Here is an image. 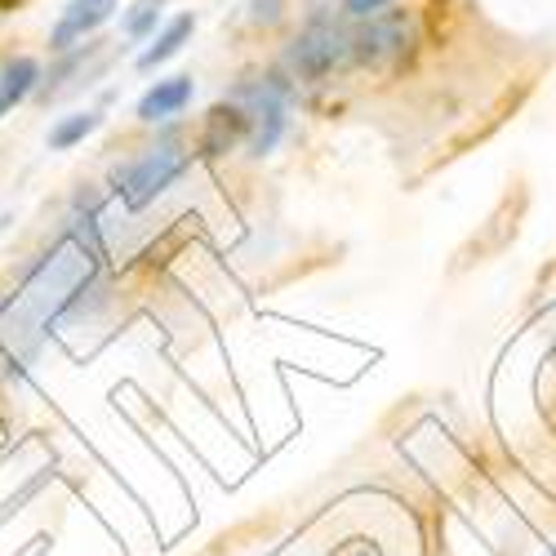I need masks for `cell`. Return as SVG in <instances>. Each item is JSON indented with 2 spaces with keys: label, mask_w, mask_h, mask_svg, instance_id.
<instances>
[{
  "label": "cell",
  "mask_w": 556,
  "mask_h": 556,
  "mask_svg": "<svg viewBox=\"0 0 556 556\" xmlns=\"http://www.w3.org/2000/svg\"><path fill=\"white\" fill-rule=\"evenodd\" d=\"M192 31H197V14H174L156 36H152V45L143 54H138L134 63H138V72H152V67H161V63H169L182 45L192 40Z\"/></svg>",
  "instance_id": "obj_7"
},
{
  "label": "cell",
  "mask_w": 556,
  "mask_h": 556,
  "mask_svg": "<svg viewBox=\"0 0 556 556\" xmlns=\"http://www.w3.org/2000/svg\"><path fill=\"white\" fill-rule=\"evenodd\" d=\"M192 169V148H182L174 129L161 138V143H152L138 161H129L121 169V192L129 205H148L156 201L165 188H174V182Z\"/></svg>",
  "instance_id": "obj_2"
},
{
  "label": "cell",
  "mask_w": 556,
  "mask_h": 556,
  "mask_svg": "<svg viewBox=\"0 0 556 556\" xmlns=\"http://www.w3.org/2000/svg\"><path fill=\"white\" fill-rule=\"evenodd\" d=\"M334 556H383V552H379L375 543H361V539H356V543H343Z\"/></svg>",
  "instance_id": "obj_13"
},
{
  "label": "cell",
  "mask_w": 556,
  "mask_h": 556,
  "mask_svg": "<svg viewBox=\"0 0 556 556\" xmlns=\"http://www.w3.org/2000/svg\"><path fill=\"white\" fill-rule=\"evenodd\" d=\"M388 5H392V0H343V14H348V18H356V23H365V18L383 14Z\"/></svg>",
  "instance_id": "obj_12"
},
{
  "label": "cell",
  "mask_w": 556,
  "mask_h": 556,
  "mask_svg": "<svg viewBox=\"0 0 556 556\" xmlns=\"http://www.w3.org/2000/svg\"><path fill=\"white\" fill-rule=\"evenodd\" d=\"M343 63H352V31H343L334 18H312L286 45L281 72L294 85H320V80H330Z\"/></svg>",
  "instance_id": "obj_1"
},
{
  "label": "cell",
  "mask_w": 556,
  "mask_h": 556,
  "mask_svg": "<svg viewBox=\"0 0 556 556\" xmlns=\"http://www.w3.org/2000/svg\"><path fill=\"white\" fill-rule=\"evenodd\" d=\"M40 76H45L40 63L31 54H18V59L5 63V72H0V94H5L10 108H18V103H27L40 89Z\"/></svg>",
  "instance_id": "obj_8"
},
{
  "label": "cell",
  "mask_w": 556,
  "mask_h": 556,
  "mask_svg": "<svg viewBox=\"0 0 556 556\" xmlns=\"http://www.w3.org/2000/svg\"><path fill=\"white\" fill-rule=\"evenodd\" d=\"M116 5H121V0H67L63 18L50 31V50L54 54H67V50H76V45H85L89 36H94L116 14Z\"/></svg>",
  "instance_id": "obj_4"
},
{
  "label": "cell",
  "mask_w": 556,
  "mask_h": 556,
  "mask_svg": "<svg viewBox=\"0 0 556 556\" xmlns=\"http://www.w3.org/2000/svg\"><path fill=\"white\" fill-rule=\"evenodd\" d=\"M250 138V116L237 108V103H214L210 108V116H205V125H201V134H197V152L201 156H227L237 143H245Z\"/></svg>",
  "instance_id": "obj_5"
},
{
  "label": "cell",
  "mask_w": 556,
  "mask_h": 556,
  "mask_svg": "<svg viewBox=\"0 0 556 556\" xmlns=\"http://www.w3.org/2000/svg\"><path fill=\"white\" fill-rule=\"evenodd\" d=\"M161 10H165V0H134V5L121 14V31L129 40H152L161 27Z\"/></svg>",
  "instance_id": "obj_10"
},
{
  "label": "cell",
  "mask_w": 556,
  "mask_h": 556,
  "mask_svg": "<svg viewBox=\"0 0 556 556\" xmlns=\"http://www.w3.org/2000/svg\"><path fill=\"white\" fill-rule=\"evenodd\" d=\"M10 112V103H5V94H0V116H5Z\"/></svg>",
  "instance_id": "obj_14"
},
{
  "label": "cell",
  "mask_w": 556,
  "mask_h": 556,
  "mask_svg": "<svg viewBox=\"0 0 556 556\" xmlns=\"http://www.w3.org/2000/svg\"><path fill=\"white\" fill-rule=\"evenodd\" d=\"M99 125H103V112H72V116L50 125V138H45V143H50V152H67V148L85 143Z\"/></svg>",
  "instance_id": "obj_9"
},
{
  "label": "cell",
  "mask_w": 556,
  "mask_h": 556,
  "mask_svg": "<svg viewBox=\"0 0 556 556\" xmlns=\"http://www.w3.org/2000/svg\"><path fill=\"white\" fill-rule=\"evenodd\" d=\"M286 5H290V0H250V18L258 27H271V23L286 18Z\"/></svg>",
  "instance_id": "obj_11"
},
{
  "label": "cell",
  "mask_w": 556,
  "mask_h": 556,
  "mask_svg": "<svg viewBox=\"0 0 556 556\" xmlns=\"http://www.w3.org/2000/svg\"><path fill=\"white\" fill-rule=\"evenodd\" d=\"M419 45V31H414V18L405 10H383L375 18L356 23L352 31V59L361 67H396L405 63V54Z\"/></svg>",
  "instance_id": "obj_3"
},
{
  "label": "cell",
  "mask_w": 556,
  "mask_h": 556,
  "mask_svg": "<svg viewBox=\"0 0 556 556\" xmlns=\"http://www.w3.org/2000/svg\"><path fill=\"white\" fill-rule=\"evenodd\" d=\"M197 99V80L192 76H165L156 80L143 99H138V121H148V125H161V121H174L192 108Z\"/></svg>",
  "instance_id": "obj_6"
}]
</instances>
